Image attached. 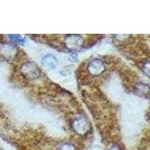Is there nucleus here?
Wrapping results in <instances>:
<instances>
[{"label": "nucleus", "instance_id": "obj_1", "mask_svg": "<svg viewBox=\"0 0 150 150\" xmlns=\"http://www.w3.org/2000/svg\"><path fill=\"white\" fill-rule=\"evenodd\" d=\"M88 69L92 75H99L104 71V65L101 60L95 59L89 63Z\"/></svg>", "mask_w": 150, "mask_h": 150}, {"label": "nucleus", "instance_id": "obj_2", "mask_svg": "<svg viewBox=\"0 0 150 150\" xmlns=\"http://www.w3.org/2000/svg\"><path fill=\"white\" fill-rule=\"evenodd\" d=\"M74 130L80 134H84L89 130V124L86 120L79 119L74 122Z\"/></svg>", "mask_w": 150, "mask_h": 150}, {"label": "nucleus", "instance_id": "obj_3", "mask_svg": "<svg viewBox=\"0 0 150 150\" xmlns=\"http://www.w3.org/2000/svg\"><path fill=\"white\" fill-rule=\"evenodd\" d=\"M23 71L29 78H35L38 76V68L33 64L28 63L23 67Z\"/></svg>", "mask_w": 150, "mask_h": 150}, {"label": "nucleus", "instance_id": "obj_4", "mask_svg": "<svg viewBox=\"0 0 150 150\" xmlns=\"http://www.w3.org/2000/svg\"><path fill=\"white\" fill-rule=\"evenodd\" d=\"M66 45L69 48L75 49L81 45V38L78 35H71L67 38Z\"/></svg>", "mask_w": 150, "mask_h": 150}, {"label": "nucleus", "instance_id": "obj_5", "mask_svg": "<svg viewBox=\"0 0 150 150\" xmlns=\"http://www.w3.org/2000/svg\"><path fill=\"white\" fill-rule=\"evenodd\" d=\"M42 62L43 64L45 65V67L49 68H54L56 65V59L53 58V56H46V57L42 60Z\"/></svg>", "mask_w": 150, "mask_h": 150}, {"label": "nucleus", "instance_id": "obj_6", "mask_svg": "<svg viewBox=\"0 0 150 150\" xmlns=\"http://www.w3.org/2000/svg\"><path fill=\"white\" fill-rule=\"evenodd\" d=\"M58 150H76V149H75L74 146L71 143H65V144H62L58 149Z\"/></svg>", "mask_w": 150, "mask_h": 150}, {"label": "nucleus", "instance_id": "obj_7", "mask_svg": "<svg viewBox=\"0 0 150 150\" xmlns=\"http://www.w3.org/2000/svg\"><path fill=\"white\" fill-rule=\"evenodd\" d=\"M110 150H121V149H120L117 146H113V147H112V148H111Z\"/></svg>", "mask_w": 150, "mask_h": 150}]
</instances>
